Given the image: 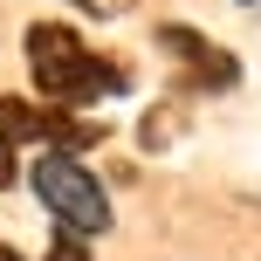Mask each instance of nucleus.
<instances>
[{"instance_id": "1", "label": "nucleus", "mask_w": 261, "mask_h": 261, "mask_svg": "<svg viewBox=\"0 0 261 261\" xmlns=\"http://www.w3.org/2000/svg\"><path fill=\"white\" fill-rule=\"evenodd\" d=\"M21 48H28V76H35L41 103H55V110H96V103H110V96L130 90V69L110 62V55H96L62 21H35L21 35Z\"/></svg>"}, {"instance_id": "2", "label": "nucleus", "mask_w": 261, "mask_h": 261, "mask_svg": "<svg viewBox=\"0 0 261 261\" xmlns=\"http://www.w3.org/2000/svg\"><path fill=\"white\" fill-rule=\"evenodd\" d=\"M28 186H35L41 213L55 220V234L90 241V234H110V220H117V213H110L103 179H96L76 151H41L35 165H28Z\"/></svg>"}, {"instance_id": "3", "label": "nucleus", "mask_w": 261, "mask_h": 261, "mask_svg": "<svg viewBox=\"0 0 261 261\" xmlns=\"http://www.w3.org/2000/svg\"><path fill=\"white\" fill-rule=\"evenodd\" d=\"M151 41L165 48V62L186 69V90H234V83H241V62L213 35H199V28H186V21H165Z\"/></svg>"}, {"instance_id": "4", "label": "nucleus", "mask_w": 261, "mask_h": 261, "mask_svg": "<svg viewBox=\"0 0 261 261\" xmlns=\"http://www.w3.org/2000/svg\"><path fill=\"white\" fill-rule=\"evenodd\" d=\"M41 261H90V254H83V241H76V234H55Z\"/></svg>"}, {"instance_id": "5", "label": "nucleus", "mask_w": 261, "mask_h": 261, "mask_svg": "<svg viewBox=\"0 0 261 261\" xmlns=\"http://www.w3.org/2000/svg\"><path fill=\"white\" fill-rule=\"evenodd\" d=\"M69 7H83V14H96V21H110V14H124L130 0H69Z\"/></svg>"}, {"instance_id": "6", "label": "nucleus", "mask_w": 261, "mask_h": 261, "mask_svg": "<svg viewBox=\"0 0 261 261\" xmlns=\"http://www.w3.org/2000/svg\"><path fill=\"white\" fill-rule=\"evenodd\" d=\"M0 261H21V254H14V248H7V241H0Z\"/></svg>"}, {"instance_id": "7", "label": "nucleus", "mask_w": 261, "mask_h": 261, "mask_svg": "<svg viewBox=\"0 0 261 261\" xmlns=\"http://www.w3.org/2000/svg\"><path fill=\"white\" fill-rule=\"evenodd\" d=\"M241 7H261V0H241Z\"/></svg>"}]
</instances>
